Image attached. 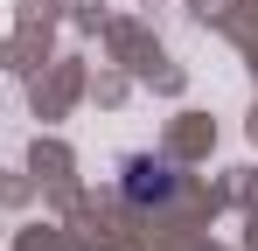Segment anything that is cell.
<instances>
[{
  "label": "cell",
  "mask_w": 258,
  "mask_h": 251,
  "mask_svg": "<svg viewBox=\"0 0 258 251\" xmlns=\"http://www.w3.org/2000/svg\"><path fill=\"white\" fill-rule=\"evenodd\" d=\"M181 196V167L168 154H119V203L133 209H168Z\"/></svg>",
  "instance_id": "1"
}]
</instances>
